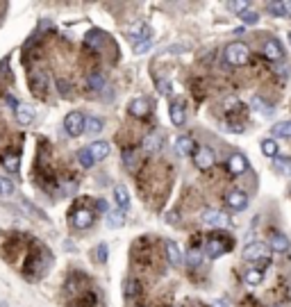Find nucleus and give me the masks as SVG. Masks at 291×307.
Returning <instances> with one entry per match:
<instances>
[{"label": "nucleus", "mask_w": 291, "mask_h": 307, "mask_svg": "<svg viewBox=\"0 0 291 307\" xmlns=\"http://www.w3.org/2000/svg\"><path fill=\"white\" fill-rule=\"evenodd\" d=\"M225 60L232 66H243L250 60V48L246 44H241V41H235V44H230L225 48Z\"/></svg>", "instance_id": "1"}, {"label": "nucleus", "mask_w": 291, "mask_h": 307, "mask_svg": "<svg viewBox=\"0 0 291 307\" xmlns=\"http://www.w3.org/2000/svg\"><path fill=\"white\" fill-rule=\"evenodd\" d=\"M268 255H271V248L262 241L248 243V246L243 248V259H246V262H266Z\"/></svg>", "instance_id": "2"}, {"label": "nucleus", "mask_w": 291, "mask_h": 307, "mask_svg": "<svg viewBox=\"0 0 291 307\" xmlns=\"http://www.w3.org/2000/svg\"><path fill=\"white\" fill-rule=\"evenodd\" d=\"M28 82H30V89H32V91H34L39 98L46 96V91H48V73H46V71H39V68L30 71Z\"/></svg>", "instance_id": "3"}, {"label": "nucleus", "mask_w": 291, "mask_h": 307, "mask_svg": "<svg viewBox=\"0 0 291 307\" xmlns=\"http://www.w3.org/2000/svg\"><path fill=\"white\" fill-rule=\"evenodd\" d=\"M64 130L68 137H80L84 132V116L82 112H71L64 119Z\"/></svg>", "instance_id": "4"}, {"label": "nucleus", "mask_w": 291, "mask_h": 307, "mask_svg": "<svg viewBox=\"0 0 291 307\" xmlns=\"http://www.w3.org/2000/svg\"><path fill=\"white\" fill-rule=\"evenodd\" d=\"M203 221H205V225H209V227H227L230 225V216L221 209H207L203 214Z\"/></svg>", "instance_id": "5"}, {"label": "nucleus", "mask_w": 291, "mask_h": 307, "mask_svg": "<svg viewBox=\"0 0 291 307\" xmlns=\"http://www.w3.org/2000/svg\"><path fill=\"white\" fill-rule=\"evenodd\" d=\"M193 160H196V166H198L200 171H205V168H209L211 164L216 162V157L207 146H200V148H196L193 150Z\"/></svg>", "instance_id": "6"}, {"label": "nucleus", "mask_w": 291, "mask_h": 307, "mask_svg": "<svg viewBox=\"0 0 291 307\" xmlns=\"http://www.w3.org/2000/svg\"><path fill=\"white\" fill-rule=\"evenodd\" d=\"M71 223H73V227H77V230H87V227H91V223H93V212H89V209L73 212Z\"/></svg>", "instance_id": "7"}, {"label": "nucleus", "mask_w": 291, "mask_h": 307, "mask_svg": "<svg viewBox=\"0 0 291 307\" xmlns=\"http://www.w3.org/2000/svg\"><path fill=\"white\" fill-rule=\"evenodd\" d=\"M225 203L230 205L232 209L241 212V209H246V207H248V196L243 194V191H239V189H237V191H230V194L225 196Z\"/></svg>", "instance_id": "8"}, {"label": "nucleus", "mask_w": 291, "mask_h": 307, "mask_svg": "<svg viewBox=\"0 0 291 307\" xmlns=\"http://www.w3.org/2000/svg\"><path fill=\"white\" fill-rule=\"evenodd\" d=\"M268 248H271L273 253H289L291 243H289V239L282 235V232H273L271 239H268Z\"/></svg>", "instance_id": "9"}, {"label": "nucleus", "mask_w": 291, "mask_h": 307, "mask_svg": "<svg viewBox=\"0 0 291 307\" xmlns=\"http://www.w3.org/2000/svg\"><path fill=\"white\" fill-rule=\"evenodd\" d=\"M262 52H264V57H266V60H271V62H280V60H282V46H280V41H275V39L266 41Z\"/></svg>", "instance_id": "10"}, {"label": "nucleus", "mask_w": 291, "mask_h": 307, "mask_svg": "<svg viewBox=\"0 0 291 307\" xmlns=\"http://www.w3.org/2000/svg\"><path fill=\"white\" fill-rule=\"evenodd\" d=\"M14 112H16V121H18L21 125H30L34 121V107H30V105L18 103Z\"/></svg>", "instance_id": "11"}, {"label": "nucleus", "mask_w": 291, "mask_h": 307, "mask_svg": "<svg viewBox=\"0 0 291 307\" xmlns=\"http://www.w3.org/2000/svg\"><path fill=\"white\" fill-rule=\"evenodd\" d=\"M227 168H230V173H235V176H241L243 171H248V160L243 155H230V160H227Z\"/></svg>", "instance_id": "12"}, {"label": "nucleus", "mask_w": 291, "mask_h": 307, "mask_svg": "<svg viewBox=\"0 0 291 307\" xmlns=\"http://www.w3.org/2000/svg\"><path fill=\"white\" fill-rule=\"evenodd\" d=\"M148 112H150V103L146 98H134L130 103V114L137 116V119H144V116H148Z\"/></svg>", "instance_id": "13"}, {"label": "nucleus", "mask_w": 291, "mask_h": 307, "mask_svg": "<svg viewBox=\"0 0 291 307\" xmlns=\"http://www.w3.org/2000/svg\"><path fill=\"white\" fill-rule=\"evenodd\" d=\"M164 248H166V257H168V262H171L173 266H180V264H182V253H180L178 243H176V241H171V239H166V241H164Z\"/></svg>", "instance_id": "14"}, {"label": "nucleus", "mask_w": 291, "mask_h": 307, "mask_svg": "<svg viewBox=\"0 0 291 307\" xmlns=\"http://www.w3.org/2000/svg\"><path fill=\"white\" fill-rule=\"evenodd\" d=\"M225 251H227V243L221 241V239H209L207 246H205V253H207V257H211V259L221 257Z\"/></svg>", "instance_id": "15"}, {"label": "nucleus", "mask_w": 291, "mask_h": 307, "mask_svg": "<svg viewBox=\"0 0 291 307\" xmlns=\"http://www.w3.org/2000/svg\"><path fill=\"white\" fill-rule=\"evenodd\" d=\"M89 152H91L93 162H100L109 155V144L107 141H93V144L89 146Z\"/></svg>", "instance_id": "16"}, {"label": "nucleus", "mask_w": 291, "mask_h": 307, "mask_svg": "<svg viewBox=\"0 0 291 307\" xmlns=\"http://www.w3.org/2000/svg\"><path fill=\"white\" fill-rule=\"evenodd\" d=\"M193 150H196V146H193V141L189 139V137H178V139H176V152H178V155L189 157Z\"/></svg>", "instance_id": "17"}, {"label": "nucleus", "mask_w": 291, "mask_h": 307, "mask_svg": "<svg viewBox=\"0 0 291 307\" xmlns=\"http://www.w3.org/2000/svg\"><path fill=\"white\" fill-rule=\"evenodd\" d=\"M114 200H116V205H119V209H121V212L130 207V194H128V189H125L123 184L114 187Z\"/></svg>", "instance_id": "18"}, {"label": "nucleus", "mask_w": 291, "mask_h": 307, "mask_svg": "<svg viewBox=\"0 0 291 307\" xmlns=\"http://www.w3.org/2000/svg\"><path fill=\"white\" fill-rule=\"evenodd\" d=\"M148 32H150V30H148L144 23H139V25H134V28L128 30V36L134 41V46H137V44H141V41H148V36H150Z\"/></svg>", "instance_id": "19"}, {"label": "nucleus", "mask_w": 291, "mask_h": 307, "mask_svg": "<svg viewBox=\"0 0 291 307\" xmlns=\"http://www.w3.org/2000/svg\"><path fill=\"white\" fill-rule=\"evenodd\" d=\"M87 84H89L91 91H103L105 89V75L100 71H91L89 73V78H87Z\"/></svg>", "instance_id": "20"}, {"label": "nucleus", "mask_w": 291, "mask_h": 307, "mask_svg": "<svg viewBox=\"0 0 291 307\" xmlns=\"http://www.w3.org/2000/svg\"><path fill=\"white\" fill-rule=\"evenodd\" d=\"M262 280H264V271H262V268H257V266L248 268V271L243 273V282L250 284V287H255V284H259Z\"/></svg>", "instance_id": "21"}, {"label": "nucleus", "mask_w": 291, "mask_h": 307, "mask_svg": "<svg viewBox=\"0 0 291 307\" xmlns=\"http://www.w3.org/2000/svg\"><path fill=\"white\" fill-rule=\"evenodd\" d=\"M273 166H275V171L282 173V176H291V160H289V157L275 155L273 157Z\"/></svg>", "instance_id": "22"}, {"label": "nucleus", "mask_w": 291, "mask_h": 307, "mask_svg": "<svg viewBox=\"0 0 291 307\" xmlns=\"http://www.w3.org/2000/svg\"><path fill=\"white\" fill-rule=\"evenodd\" d=\"M105 128L103 119H96V116H91V119H84V132H89V135H100Z\"/></svg>", "instance_id": "23"}, {"label": "nucleus", "mask_w": 291, "mask_h": 307, "mask_svg": "<svg viewBox=\"0 0 291 307\" xmlns=\"http://www.w3.org/2000/svg\"><path fill=\"white\" fill-rule=\"evenodd\" d=\"M0 160H3V166L7 168L9 173H18V155L16 152H5Z\"/></svg>", "instance_id": "24"}, {"label": "nucleus", "mask_w": 291, "mask_h": 307, "mask_svg": "<svg viewBox=\"0 0 291 307\" xmlns=\"http://www.w3.org/2000/svg\"><path fill=\"white\" fill-rule=\"evenodd\" d=\"M105 41V34L100 32V30H91L87 36H84V44L91 46V48H100V44Z\"/></svg>", "instance_id": "25"}, {"label": "nucleus", "mask_w": 291, "mask_h": 307, "mask_svg": "<svg viewBox=\"0 0 291 307\" xmlns=\"http://www.w3.org/2000/svg\"><path fill=\"white\" fill-rule=\"evenodd\" d=\"M250 103H253V107H255L259 114H264V116H271V114H273V107H271V105H268L264 98L253 96V100H250Z\"/></svg>", "instance_id": "26"}, {"label": "nucleus", "mask_w": 291, "mask_h": 307, "mask_svg": "<svg viewBox=\"0 0 291 307\" xmlns=\"http://www.w3.org/2000/svg\"><path fill=\"white\" fill-rule=\"evenodd\" d=\"M171 121L176 125H182L184 123V105L182 103H173L171 105Z\"/></svg>", "instance_id": "27"}, {"label": "nucleus", "mask_w": 291, "mask_h": 307, "mask_svg": "<svg viewBox=\"0 0 291 307\" xmlns=\"http://www.w3.org/2000/svg\"><path fill=\"white\" fill-rule=\"evenodd\" d=\"M273 137H287V139H291V121L275 123L273 125Z\"/></svg>", "instance_id": "28"}, {"label": "nucleus", "mask_w": 291, "mask_h": 307, "mask_svg": "<svg viewBox=\"0 0 291 307\" xmlns=\"http://www.w3.org/2000/svg\"><path fill=\"white\" fill-rule=\"evenodd\" d=\"M125 223V216H123V212L121 209H114V212H109L107 214V225L109 227H121Z\"/></svg>", "instance_id": "29"}, {"label": "nucleus", "mask_w": 291, "mask_h": 307, "mask_svg": "<svg viewBox=\"0 0 291 307\" xmlns=\"http://www.w3.org/2000/svg\"><path fill=\"white\" fill-rule=\"evenodd\" d=\"M77 162H80V166L82 168H91L93 164V157H91V152H89V148H82V150H77Z\"/></svg>", "instance_id": "30"}, {"label": "nucleus", "mask_w": 291, "mask_h": 307, "mask_svg": "<svg viewBox=\"0 0 291 307\" xmlns=\"http://www.w3.org/2000/svg\"><path fill=\"white\" fill-rule=\"evenodd\" d=\"M262 152L268 157H275L278 155V144H275V139H264L262 141Z\"/></svg>", "instance_id": "31"}, {"label": "nucleus", "mask_w": 291, "mask_h": 307, "mask_svg": "<svg viewBox=\"0 0 291 307\" xmlns=\"http://www.w3.org/2000/svg\"><path fill=\"white\" fill-rule=\"evenodd\" d=\"M239 18L243 21V23H248V25H255L259 21V14L255 12V9H243V12L239 14Z\"/></svg>", "instance_id": "32"}, {"label": "nucleus", "mask_w": 291, "mask_h": 307, "mask_svg": "<svg viewBox=\"0 0 291 307\" xmlns=\"http://www.w3.org/2000/svg\"><path fill=\"white\" fill-rule=\"evenodd\" d=\"M160 141H162V137H160V135H157V132H155V135L146 137V144H144V148H146L148 152H155L157 148H160Z\"/></svg>", "instance_id": "33"}, {"label": "nucleus", "mask_w": 291, "mask_h": 307, "mask_svg": "<svg viewBox=\"0 0 291 307\" xmlns=\"http://www.w3.org/2000/svg\"><path fill=\"white\" fill-rule=\"evenodd\" d=\"M14 194V182L9 178L0 176V196H12Z\"/></svg>", "instance_id": "34"}, {"label": "nucleus", "mask_w": 291, "mask_h": 307, "mask_svg": "<svg viewBox=\"0 0 291 307\" xmlns=\"http://www.w3.org/2000/svg\"><path fill=\"white\" fill-rule=\"evenodd\" d=\"M266 9H268L271 14H275V16H280V18L287 16V12H284V3H268Z\"/></svg>", "instance_id": "35"}, {"label": "nucleus", "mask_w": 291, "mask_h": 307, "mask_svg": "<svg viewBox=\"0 0 291 307\" xmlns=\"http://www.w3.org/2000/svg\"><path fill=\"white\" fill-rule=\"evenodd\" d=\"M57 91H60V96H64V98H68L71 96V84H68L66 80H57Z\"/></svg>", "instance_id": "36"}, {"label": "nucleus", "mask_w": 291, "mask_h": 307, "mask_svg": "<svg viewBox=\"0 0 291 307\" xmlns=\"http://www.w3.org/2000/svg\"><path fill=\"white\" fill-rule=\"evenodd\" d=\"M187 262L191 264V266H198V264H203V253L200 251H191L187 255Z\"/></svg>", "instance_id": "37"}, {"label": "nucleus", "mask_w": 291, "mask_h": 307, "mask_svg": "<svg viewBox=\"0 0 291 307\" xmlns=\"http://www.w3.org/2000/svg\"><path fill=\"white\" fill-rule=\"evenodd\" d=\"M137 294H139V284L134 280H128L125 282V296H137Z\"/></svg>", "instance_id": "38"}, {"label": "nucleus", "mask_w": 291, "mask_h": 307, "mask_svg": "<svg viewBox=\"0 0 291 307\" xmlns=\"http://www.w3.org/2000/svg\"><path fill=\"white\" fill-rule=\"evenodd\" d=\"M225 7L230 9V12H235V14H241L243 9H248V3H227Z\"/></svg>", "instance_id": "39"}, {"label": "nucleus", "mask_w": 291, "mask_h": 307, "mask_svg": "<svg viewBox=\"0 0 291 307\" xmlns=\"http://www.w3.org/2000/svg\"><path fill=\"white\" fill-rule=\"evenodd\" d=\"M96 259L98 262H107V246H105V243H100L96 248Z\"/></svg>", "instance_id": "40"}, {"label": "nucleus", "mask_w": 291, "mask_h": 307, "mask_svg": "<svg viewBox=\"0 0 291 307\" xmlns=\"http://www.w3.org/2000/svg\"><path fill=\"white\" fill-rule=\"evenodd\" d=\"M148 48H150V39H148V41H141V44H137V46H134V52H139V55H141V52H146Z\"/></svg>", "instance_id": "41"}, {"label": "nucleus", "mask_w": 291, "mask_h": 307, "mask_svg": "<svg viewBox=\"0 0 291 307\" xmlns=\"http://www.w3.org/2000/svg\"><path fill=\"white\" fill-rule=\"evenodd\" d=\"M223 105H225V109H235V105H239V100H237V98H227Z\"/></svg>", "instance_id": "42"}, {"label": "nucleus", "mask_w": 291, "mask_h": 307, "mask_svg": "<svg viewBox=\"0 0 291 307\" xmlns=\"http://www.w3.org/2000/svg\"><path fill=\"white\" fill-rule=\"evenodd\" d=\"M214 307H232V305H230V300L227 298H221V300H216L214 303Z\"/></svg>", "instance_id": "43"}, {"label": "nucleus", "mask_w": 291, "mask_h": 307, "mask_svg": "<svg viewBox=\"0 0 291 307\" xmlns=\"http://www.w3.org/2000/svg\"><path fill=\"white\" fill-rule=\"evenodd\" d=\"M284 12H287V16H291V3H284Z\"/></svg>", "instance_id": "44"}]
</instances>
